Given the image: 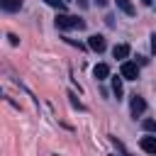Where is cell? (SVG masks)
Instances as JSON below:
<instances>
[{"mask_svg": "<svg viewBox=\"0 0 156 156\" xmlns=\"http://www.w3.org/2000/svg\"><path fill=\"white\" fill-rule=\"evenodd\" d=\"M56 27L58 29H83L85 22L73 17V15H56Z\"/></svg>", "mask_w": 156, "mask_h": 156, "instance_id": "obj_1", "label": "cell"}, {"mask_svg": "<svg viewBox=\"0 0 156 156\" xmlns=\"http://www.w3.org/2000/svg\"><path fill=\"white\" fill-rule=\"evenodd\" d=\"M122 78L136 80V78H139V66L132 63V61H124V63H122Z\"/></svg>", "mask_w": 156, "mask_h": 156, "instance_id": "obj_2", "label": "cell"}, {"mask_svg": "<svg viewBox=\"0 0 156 156\" xmlns=\"http://www.w3.org/2000/svg\"><path fill=\"white\" fill-rule=\"evenodd\" d=\"M129 107H132V115H134V117H139V115H141V112L146 110V102H144V98L134 95V98H132V105H129Z\"/></svg>", "mask_w": 156, "mask_h": 156, "instance_id": "obj_3", "label": "cell"}, {"mask_svg": "<svg viewBox=\"0 0 156 156\" xmlns=\"http://www.w3.org/2000/svg\"><path fill=\"white\" fill-rule=\"evenodd\" d=\"M139 146L146 151V154H156V136H144L139 141Z\"/></svg>", "mask_w": 156, "mask_h": 156, "instance_id": "obj_4", "label": "cell"}, {"mask_svg": "<svg viewBox=\"0 0 156 156\" xmlns=\"http://www.w3.org/2000/svg\"><path fill=\"white\" fill-rule=\"evenodd\" d=\"M88 46H90V49H95V51H102V49H105V37L93 34V37L88 39Z\"/></svg>", "mask_w": 156, "mask_h": 156, "instance_id": "obj_5", "label": "cell"}, {"mask_svg": "<svg viewBox=\"0 0 156 156\" xmlns=\"http://www.w3.org/2000/svg\"><path fill=\"white\" fill-rule=\"evenodd\" d=\"M93 76H95L98 80H105V78L110 76V66H107V63H98V66L93 68Z\"/></svg>", "mask_w": 156, "mask_h": 156, "instance_id": "obj_6", "label": "cell"}, {"mask_svg": "<svg viewBox=\"0 0 156 156\" xmlns=\"http://www.w3.org/2000/svg\"><path fill=\"white\" fill-rule=\"evenodd\" d=\"M0 7L7 10V12H17L22 7V0H0Z\"/></svg>", "mask_w": 156, "mask_h": 156, "instance_id": "obj_7", "label": "cell"}, {"mask_svg": "<svg viewBox=\"0 0 156 156\" xmlns=\"http://www.w3.org/2000/svg\"><path fill=\"white\" fill-rule=\"evenodd\" d=\"M112 56H115V58H127V56H129V46H127V44H117V46L112 49Z\"/></svg>", "mask_w": 156, "mask_h": 156, "instance_id": "obj_8", "label": "cell"}, {"mask_svg": "<svg viewBox=\"0 0 156 156\" xmlns=\"http://www.w3.org/2000/svg\"><path fill=\"white\" fill-rule=\"evenodd\" d=\"M117 7L124 12V15H134V5L129 0H117Z\"/></svg>", "mask_w": 156, "mask_h": 156, "instance_id": "obj_9", "label": "cell"}, {"mask_svg": "<svg viewBox=\"0 0 156 156\" xmlns=\"http://www.w3.org/2000/svg\"><path fill=\"white\" fill-rule=\"evenodd\" d=\"M112 93L117 95V98H122V78H112Z\"/></svg>", "mask_w": 156, "mask_h": 156, "instance_id": "obj_10", "label": "cell"}, {"mask_svg": "<svg viewBox=\"0 0 156 156\" xmlns=\"http://www.w3.org/2000/svg\"><path fill=\"white\" fill-rule=\"evenodd\" d=\"M46 5H51V7H56V10H63L66 7V0H44Z\"/></svg>", "mask_w": 156, "mask_h": 156, "instance_id": "obj_11", "label": "cell"}, {"mask_svg": "<svg viewBox=\"0 0 156 156\" xmlns=\"http://www.w3.org/2000/svg\"><path fill=\"white\" fill-rule=\"evenodd\" d=\"M144 129L146 132H156V122L154 119H144Z\"/></svg>", "mask_w": 156, "mask_h": 156, "instance_id": "obj_12", "label": "cell"}, {"mask_svg": "<svg viewBox=\"0 0 156 156\" xmlns=\"http://www.w3.org/2000/svg\"><path fill=\"white\" fill-rule=\"evenodd\" d=\"M80 2V7H88V0H78Z\"/></svg>", "mask_w": 156, "mask_h": 156, "instance_id": "obj_13", "label": "cell"}, {"mask_svg": "<svg viewBox=\"0 0 156 156\" xmlns=\"http://www.w3.org/2000/svg\"><path fill=\"white\" fill-rule=\"evenodd\" d=\"M151 49L156 51V34H154V41H151Z\"/></svg>", "mask_w": 156, "mask_h": 156, "instance_id": "obj_14", "label": "cell"}, {"mask_svg": "<svg viewBox=\"0 0 156 156\" xmlns=\"http://www.w3.org/2000/svg\"><path fill=\"white\" fill-rule=\"evenodd\" d=\"M95 2H98V5H107V0H95Z\"/></svg>", "mask_w": 156, "mask_h": 156, "instance_id": "obj_15", "label": "cell"}, {"mask_svg": "<svg viewBox=\"0 0 156 156\" xmlns=\"http://www.w3.org/2000/svg\"><path fill=\"white\" fill-rule=\"evenodd\" d=\"M141 2H144V5H151V2H154V0H141Z\"/></svg>", "mask_w": 156, "mask_h": 156, "instance_id": "obj_16", "label": "cell"}, {"mask_svg": "<svg viewBox=\"0 0 156 156\" xmlns=\"http://www.w3.org/2000/svg\"><path fill=\"white\" fill-rule=\"evenodd\" d=\"M66 2H68V0H66Z\"/></svg>", "mask_w": 156, "mask_h": 156, "instance_id": "obj_17", "label": "cell"}, {"mask_svg": "<svg viewBox=\"0 0 156 156\" xmlns=\"http://www.w3.org/2000/svg\"><path fill=\"white\" fill-rule=\"evenodd\" d=\"M0 95H2V93H0Z\"/></svg>", "mask_w": 156, "mask_h": 156, "instance_id": "obj_18", "label": "cell"}]
</instances>
